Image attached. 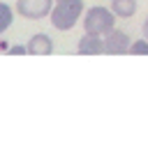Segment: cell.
Listing matches in <instances>:
<instances>
[{
	"mask_svg": "<svg viewBox=\"0 0 148 148\" xmlns=\"http://www.w3.org/2000/svg\"><path fill=\"white\" fill-rule=\"evenodd\" d=\"M141 30H143V37L148 39V18H146V23H143V28H141Z\"/></svg>",
	"mask_w": 148,
	"mask_h": 148,
	"instance_id": "cell-11",
	"label": "cell"
},
{
	"mask_svg": "<svg viewBox=\"0 0 148 148\" xmlns=\"http://www.w3.org/2000/svg\"><path fill=\"white\" fill-rule=\"evenodd\" d=\"M83 18V30L86 32H92V35H106L116 28V14L111 12V7H102V5H95L90 9H86V14L81 16Z\"/></svg>",
	"mask_w": 148,
	"mask_h": 148,
	"instance_id": "cell-2",
	"label": "cell"
},
{
	"mask_svg": "<svg viewBox=\"0 0 148 148\" xmlns=\"http://www.w3.org/2000/svg\"><path fill=\"white\" fill-rule=\"evenodd\" d=\"M130 44H132L130 35L118 28H113L111 32L104 35V53H109V56H125L130 51Z\"/></svg>",
	"mask_w": 148,
	"mask_h": 148,
	"instance_id": "cell-4",
	"label": "cell"
},
{
	"mask_svg": "<svg viewBox=\"0 0 148 148\" xmlns=\"http://www.w3.org/2000/svg\"><path fill=\"white\" fill-rule=\"evenodd\" d=\"M56 2H60V0H56Z\"/></svg>",
	"mask_w": 148,
	"mask_h": 148,
	"instance_id": "cell-12",
	"label": "cell"
},
{
	"mask_svg": "<svg viewBox=\"0 0 148 148\" xmlns=\"http://www.w3.org/2000/svg\"><path fill=\"white\" fill-rule=\"evenodd\" d=\"M53 2L56 0H16V14L28 21H39L51 14Z\"/></svg>",
	"mask_w": 148,
	"mask_h": 148,
	"instance_id": "cell-3",
	"label": "cell"
},
{
	"mask_svg": "<svg viewBox=\"0 0 148 148\" xmlns=\"http://www.w3.org/2000/svg\"><path fill=\"white\" fill-rule=\"evenodd\" d=\"M76 51H79V56H99V53H104V37L83 32V37L76 44Z\"/></svg>",
	"mask_w": 148,
	"mask_h": 148,
	"instance_id": "cell-5",
	"label": "cell"
},
{
	"mask_svg": "<svg viewBox=\"0 0 148 148\" xmlns=\"http://www.w3.org/2000/svg\"><path fill=\"white\" fill-rule=\"evenodd\" d=\"M111 12L116 18H132L136 14V0H111Z\"/></svg>",
	"mask_w": 148,
	"mask_h": 148,
	"instance_id": "cell-7",
	"label": "cell"
},
{
	"mask_svg": "<svg viewBox=\"0 0 148 148\" xmlns=\"http://www.w3.org/2000/svg\"><path fill=\"white\" fill-rule=\"evenodd\" d=\"M127 53H132V56H148V39H146V37L134 39V42L130 44V51H127Z\"/></svg>",
	"mask_w": 148,
	"mask_h": 148,
	"instance_id": "cell-9",
	"label": "cell"
},
{
	"mask_svg": "<svg viewBox=\"0 0 148 148\" xmlns=\"http://www.w3.org/2000/svg\"><path fill=\"white\" fill-rule=\"evenodd\" d=\"M9 53H14V56H23V53H28V49H25V46H12Z\"/></svg>",
	"mask_w": 148,
	"mask_h": 148,
	"instance_id": "cell-10",
	"label": "cell"
},
{
	"mask_svg": "<svg viewBox=\"0 0 148 148\" xmlns=\"http://www.w3.org/2000/svg\"><path fill=\"white\" fill-rule=\"evenodd\" d=\"M25 49H28V56H51L53 53V39L46 32H37L28 39Z\"/></svg>",
	"mask_w": 148,
	"mask_h": 148,
	"instance_id": "cell-6",
	"label": "cell"
},
{
	"mask_svg": "<svg viewBox=\"0 0 148 148\" xmlns=\"http://www.w3.org/2000/svg\"><path fill=\"white\" fill-rule=\"evenodd\" d=\"M12 23H14V12H12V7H9L7 2H0V35H2Z\"/></svg>",
	"mask_w": 148,
	"mask_h": 148,
	"instance_id": "cell-8",
	"label": "cell"
},
{
	"mask_svg": "<svg viewBox=\"0 0 148 148\" xmlns=\"http://www.w3.org/2000/svg\"><path fill=\"white\" fill-rule=\"evenodd\" d=\"M83 16V0H60V2H53V9L49 14L51 18V25L56 30H72L79 18Z\"/></svg>",
	"mask_w": 148,
	"mask_h": 148,
	"instance_id": "cell-1",
	"label": "cell"
}]
</instances>
